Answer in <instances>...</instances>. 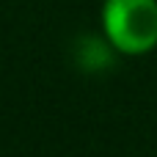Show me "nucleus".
<instances>
[{"mask_svg":"<svg viewBox=\"0 0 157 157\" xmlns=\"http://www.w3.org/2000/svg\"><path fill=\"white\" fill-rule=\"evenodd\" d=\"M102 30L116 52H152L157 47V0H105Z\"/></svg>","mask_w":157,"mask_h":157,"instance_id":"f257e3e1","label":"nucleus"}]
</instances>
